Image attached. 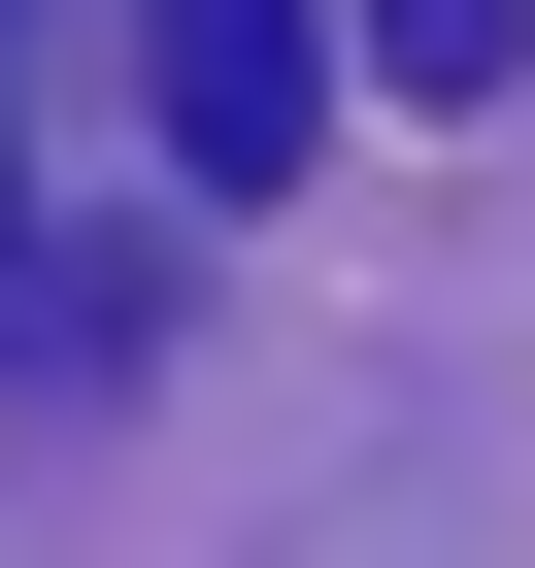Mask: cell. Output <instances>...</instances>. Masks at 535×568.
Wrapping results in <instances>:
<instances>
[{
	"instance_id": "obj_1",
	"label": "cell",
	"mask_w": 535,
	"mask_h": 568,
	"mask_svg": "<svg viewBox=\"0 0 535 568\" xmlns=\"http://www.w3.org/2000/svg\"><path fill=\"white\" fill-rule=\"evenodd\" d=\"M168 34V168L201 201H302V134H335V0H134Z\"/></svg>"
},
{
	"instance_id": "obj_2",
	"label": "cell",
	"mask_w": 535,
	"mask_h": 568,
	"mask_svg": "<svg viewBox=\"0 0 535 568\" xmlns=\"http://www.w3.org/2000/svg\"><path fill=\"white\" fill-rule=\"evenodd\" d=\"M369 68H435V101H502V68H535V0H369Z\"/></svg>"
}]
</instances>
